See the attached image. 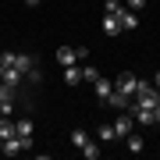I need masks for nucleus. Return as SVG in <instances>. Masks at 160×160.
<instances>
[{"mask_svg":"<svg viewBox=\"0 0 160 160\" xmlns=\"http://www.w3.org/2000/svg\"><path fill=\"white\" fill-rule=\"evenodd\" d=\"M114 89L128 92V96H135V89H139V78H135L132 71H121V75H118V86H114Z\"/></svg>","mask_w":160,"mask_h":160,"instance_id":"obj_1","label":"nucleus"},{"mask_svg":"<svg viewBox=\"0 0 160 160\" xmlns=\"http://www.w3.org/2000/svg\"><path fill=\"white\" fill-rule=\"evenodd\" d=\"M22 149H32V146H25L18 135H11V139H4V142H0V153H4V157H18Z\"/></svg>","mask_w":160,"mask_h":160,"instance_id":"obj_2","label":"nucleus"},{"mask_svg":"<svg viewBox=\"0 0 160 160\" xmlns=\"http://www.w3.org/2000/svg\"><path fill=\"white\" fill-rule=\"evenodd\" d=\"M132 132H135V118H132V114H121V118L114 121V135L125 139V135H132Z\"/></svg>","mask_w":160,"mask_h":160,"instance_id":"obj_3","label":"nucleus"},{"mask_svg":"<svg viewBox=\"0 0 160 160\" xmlns=\"http://www.w3.org/2000/svg\"><path fill=\"white\" fill-rule=\"evenodd\" d=\"M22 78H25V75L22 71H18V68H0V86H22Z\"/></svg>","mask_w":160,"mask_h":160,"instance_id":"obj_4","label":"nucleus"},{"mask_svg":"<svg viewBox=\"0 0 160 160\" xmlns=\"http://www.w3.org/2000/svg\"><path fill=\"white\" fill-rule=\"evenodd\" d=\"M132 118H135V125H157V114H153V107H139V103H135Z\"/></svg>","mask_w":160,"mask_h":160,"instance_id":"obj_5","label":"nucleus"},{"mask_svg":"<svg viewBox=\"0 0 160 160\" xmlns=\"http://www.w3.org/2000/svg\"><path fill=\"white\" fill-rule=\"evenodd\" d=\"M14 135L22 139L25 146H32V121L25 118V121H14Z\"/></svg>","mask_w":160,"mask_h":160,"instance_id":"obj_6","label":"nucleus"},{"mask_svg":"<svg viewBox=\"0 0 160 160\" xmlns=\"http://www.w3.org/2000/svg\"><path fill=\"white\" fill-rule=\"evenodd\" d=\"M92 89H96V100H103V103H107V96L114 92V82H110V78H103V75H100V78L92 82Z\"/></svg>","mask_w":160,"mask_h":160,"instance_id":"obj_7","label":"nucleus"},{"mask_svg":"<svg viewBox=\"0 0 160 160\" xmlns=\"http://www.w3.org/2000/svg\"><path fill=\"white\" fill-rule=\"evenodd\" d=\"M118 22H121V29H125V32H132V29L139 25V18H135V11H128V7H121V11H118Z\"/></svg>","mask_w":160,"mask_h":160,"instance_id":"obj_8","label":"nucleus"},{"mask_svg":"<svg viewBox=\"0 0 160 160\" xmlns=\"http://www.w3.org/2000/svg\"><path fill=\"white\" fill-rule=\"evenodd\" d=\"M64 82L68 86H82V64H68L64 68Z\"/></svg>","mask_w":160,"mask_h":160,"instance_id":"obj_9","label":"nucleus"},{"mask_svg":"<svg viewBox=\"0 0 160 160\" xmlns=\"http://www.w3.org/2000/svg\"><path fill=\"white\" fill-rule=\"evenodd\" d=\"M14 68L22 71V75H29L36 68V57H29V53H14Z\"/></svg>","mask_w":160,"mask_h":160,"instance_id":"obj_10","label":"nucleus"},{"mask_svg":"<svg viewBox=\"0 0 160 160\" xmlns=\"http://www.w3.org/2000/svg\"><path fill=\"white\" fill-rule=\"evenodd\" d=\"M107 103H110V107H118V110H125L128 103H132V96H128V92H121V89H114V92L107 96Z\"/></svg>","mask_w":160,"mask_h":160,"instance_id":"obj_11","label":"nucleus"},{"mask_svg":"<svg viewBox=\"0 0 160 160\" xmlns=\"http://www.w3.org/2000/svg\"><path fill=\"white\" fill-rule=\"evenodd\" d=\"M103 32H107V36L125 32V29H121V22H118V14H103Z\"/></svg>","mask_w":160,"mask_h":160,"instance_id":"obj_12","label":"nucleus"},{"mask_svg":"<svg viewBox=\"0 0 160 160\" xmlns=\"http://www.w3.org/2000/svg\"><path fill=\"white\" fill-rule=\"evenodd\" d=\"M57 64H64V68L75 64V46H61V50H57Z\"/></svg>","mask_w":160,"mask_h":160,"instance_id":"obj_13","label":"nucleus"},{"mask_svg":"<svg viewBox=\"0 0 160 160\" xmlns=\"http://www.w3.org/2000/svg\"><path fill=\"white\" fill-rule=\"evenodd\" d=\"M125 142H128V153H142V139L132 132V135H125Z\"/></svg>","mask_w":160,"mask_h":160,"instance_id":"obj_14","label":"nucleus"},{"mask_svg":"<svg viewBox=\"0 0 160 160\" xmlns=\"http://www.w3.org/2000/svg\"><path fill=\"white\" fill-rule=\"evenodd\" d=\"M96 135H100V142H114V125H100V132H96Z\"/></svg>","mask_w":160,"mask_h":160,"instance_id":"obj_15","label":"nucleus"},{"mask_svg":"<svg viewBox=\"0 0 160 160\" xmlns=\"http://www.w3.org/2000/svg\"><path fill=\"white\" fill-rule=\"evenodd\" d=\"M96 78H100V71L92 64H82V82H96Z\"/></svg>","mask_w":160,"mask_h":160,"instance_id":"obj_16","label":"nucleus"},{"mask_svg":"<svg viewBox=\"0 0 160 160\" xmlns=\"http://www.w3.org/2000/svg\"><path fill=\"white\" fill-rule=\"evenodd\" d=\"M71 142H75V146L82 149V146L89 142V135H86V132H82V128H75V132H71Z\"/></svg>","mask_w":160,"mask_h":160,"instance_id":"obj_17","label":"nucleus"},{"mask_svg":"<svg viewBox=\"0 0 160 160\" xmlns=\"http://www.w3.org/2000/svg\"><path fill=\"white\" fill-rule=\"evenodd\" d=\"M82 153H86V160H96V157H100V149H96V142H92V139H89V142L82 146Z\"/></svg>","mask_w":160,"mask_h":160,"instance_id":"obj_18","label":"nucleus"},{"mask_svg":"<svg viewBox=\"0 0 160 160\" xmlns=\"http://www.w3.org/2000/svg\"><path fill=\"white\" fill-rule=\"evenodd\" d=\"M11 135H14V125H11V121H0V142L11 139Z\"/></svg>","mask_w":160,"mask_h":160,"instance_id":"obj_19","label":"nucleus"},{"mask_svg":"<svg viewBox=\"0 0 160 160\" xmlns=\"http://www.w3.org/2000/svg\"><path fill=\"white\" fill-rule=\"evenodd\" d=\"M0 68H14V53H11V50L0 53Z\"/></svg>","mask_w":160,"mask_h":160,"instance_id":"obj_20","label":"nucleus"},{"mask_svg":"<svg viewBox=\"0 0 160 160\" xmlns=\"http://www.w3.org/2000/svg\"><path fill=\"white\" fill-rule=\"evenodd\" d=\"M14 110V100H0V118H7Z\"/></svg>","mask_w":160,"mask_h":160,"instance_id":"obj_21","label":"nucleus"},{"mask_svg":"<svg viewBox=\"0 0 160 160\" xmlns=\"http://www.w3.org/2000/svg\"><path fill=\"white\" fill-rule=\"evenodd\" d=\"M103 7H107V14H118V11H121V7H125V4H121V0H107V4H103Z\"/></svg>","mask_w":160,"mask_h":160,"instance_id":"obj_22","label":"nucleus"},{"mask_svg":"<svg viewBox=\"0 0 160 160\" xmlns=\"http://www.w3.org/2000/svg\"><path fill=\"white\" fill-rule=\"evenodd\" d=\"M125 7H128V11H142L146 0H125Z\"/></svg>","mask_w":160,"mask_h":160,"instance_id":"obj_23","label":"nucleus"},{"mask_svg":"<svg viewBox=\"0 0 160 160\" xmlns=\"http://www.w3.org/2000/svg\"><path fill=\"white\" fill-rule=\"evenodd\" d=\"M25 4H29V7H39V4H43V0H25Z\"/></svg>","mask_w":160,"mask_h":160,"instance_id":"obj_24","label":"nucleus"},{"mask_svg":"<svg viewBox=\"0 0 160 160\" xmlns=\"http://www.w3.org/2000/svg\"><path fill=\"white\" fill-rule=\"evenodd\" d=\"M153 114H157V125H160V103H157V107H153Z\"/></svg>","mask_w":160,"mask_h":160,"instance_id":"obj_25","label":"nucleus"},{"mask_svg":"<svg viewBox=\"0 0 160 160\" xmlns=\"http://www.w3.org/2000/svg\"><path fill=\"white\" fill-rule=\"evenodd\" d=\"M153 86H157V92H160V71H157V78H153Z\"/></svg>","mask_w":160,"mask_h":160,"instance_id":"obj_26","label":"nucleus"}]
</instances>
